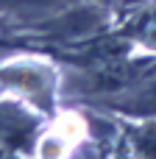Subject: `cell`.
Returning <instances> with one entry per match:
<instances>
[{
  "instance_id": "277c9868",
  "label": "cell",
  "mask_w": 156,
  "mask_h": 159,
  "mask_svg": "<svg viewBox=\"0 0 156 159\" xmlns=\"http://www.w3.org/2000/svg\"><path fill=\"white\" fill-rule=\"evenodd\" d=\"M50 0H0V8H31V6H47Z\"/></svg>"
},
{
  "instance_id": "6da1fadb",
  "label": "cell",
  "mask_w": 156,
  "mask_h": 159,
  "mask_svg": "<svg viewBox=\"0 0 156 159\" xmlns=\"http://www.w3.org/2000/svg\"><path fill=\"white\" fill-rule=\"evenodd\" d=\"M0 84L20 89L36 103V109L47 112V103L56 92V73L39 61H8L6 67H0Z\"/></svg>"
},
{
  "instance_id": "7a4b0ae2",
  "label": "cell",
  "mask_w": 156,
  "mask_h": 159,
  "mask_svg": "<svg viewBox=\"0 0 156 159\" xmlns=\"http://www.w3.org/2000/svg\"><path fill=\"white\" fill-rule=\"evenodd\" d=\"M0 143L14 154H22V151L33 148V143H36V117L31 112H25L22 106L0 103Z\"/></svg>"
},
{
  "instance_id": "3957f363",
  "label": "cell",
  "mask_w": 156,
  "mask_h": 159,
  "mask_svg": "<svg viewBox=\"0 0 156 159\" xmlns=\"http://www.w3.org/2000/svg\"><path fill=\"white\" fill-rule=\"evenodd\" d=\"M128 143L137 159H156V123H142L128 129Z\"/></svg>"
}]
</instances>
